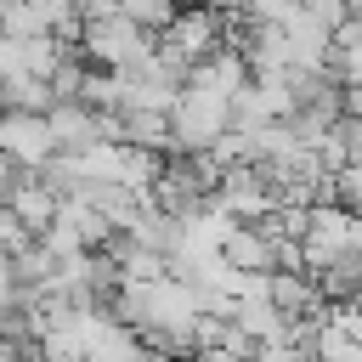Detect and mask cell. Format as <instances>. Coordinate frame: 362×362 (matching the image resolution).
<instances>
[{
	"mask_svg": "<svg viewBox=\"0 0 362 362\" xmlns=\"http://www.w3.org/2000/svg\"><path fill=\"white\" fill-rule=\"evenodd\" d=\"M79 51H85L90 68H141L158 51V34H147L130 17H96V23H85Z\"/></svg>",
	"mask_w": 362,
	"mask_h": 362,
	"instance_id": "6da1fadb",
	"label": "cell"
},
{
	"mask_svg": "<svg viewBox=\"0 0 362 362\" xmlns=\"http://www.w3.org/2000/svg\"><path fill=\"white\" fill-rule=\"evenodd\" d=\"M170 119H175V153L170 158H181V153H215V141L232 130V102L204 96V90H187Z\"/></svg>",
	"mask_w": 362,
	"mask_h": 362,
	"instance_id": "7a4b0ae2",
	"label": "cell"
},
{
	"mask_svg": "<svg viewBox=\"0 0 362 362\" xmlns=\"http://www.w3.org/2000/svg\"><path fill=\"white\" fill-rule=\"evenodd\" d=\"M0 147H6V158L28 164V170H40V175H45V170L57 164V153H62V141H57V130H51L45 113H6Z\"/></svg>",
	"mask_w": 362,
	"mask_h": 362,
	"instance_id": "3957f363",
	"label": "cell"
},
{
	"mask_svg": "<svg viewBox=\"0 0 362 362\" xmlns=\"http://www.w3.org/2000/svg\"><path fill=\"white\" fill-rule=\"evenodd\" d=\"M351 232H356V215H351V209L317 204V209H311V232H305V272H322L328 260L351 255Z\"/></svg>",
	"mask_w": 362,
	"mask_h": 362,
	"instance_id": "277c9868",
	"label": "cell"
},
{
	"mask_svg": "<svg viewBox=\"0 0 362 362\" xmlns=\"http://www.w3.org/2000/svg\"><path fill=\"white\" fill-rule=\"evenodd\" d=\"M68 40L57 34H40V40H0V79L11 74H34V79H51L62 62H68Z\"/></svg>",
	"mask_w": 362,
	"mask_h": 362,
	"instance_id": "5b68a950",
	"label": "cell"
},
{
	"mask_svg": "<svg viewBox=\"0 0 362 362\" xmlns=\"http://www.w3.org/2000/svg\"><path fill=\"white\" fill-rule=\"evenodd\" d=\"M277 255H283V238H272L266 226H249V221H238L221 243V260L238 272H277Z\"/></svg>",
	"mask_w": 362,
	"mask_h": 362,
	"instance_id": "8992f818",
	"label": "cell"
},
{
	"mask_svg": "<svg viewBox=\"0 0 362 362\" xmlns=\"http://www.w3.org/2000/svg\"><path fill=\"white\" fill-rule=\"evenodd\" d=\"M6 209H17L40 238L57 226V215H62V192L45 181V175H28L23 187H6Z\"/></svg>",
	"mask_w": 362,
	"mask_h": 362,
	"instance_id": "52a82bcc",
	"label": "cell"
},
{
	"mask_svg": "<svg viewBox=\"0 0 362 362\" xmlns=\"http://www.w3.org/2000/svg\"><path fill=\"white\" fill-rule=\"evenodd\" d=\"M272 305H277L288 322L322 317V311H328V300H322V288H317L311 272H272Z\"/></svg>",
	"mask_w": 362,
	"mask_h": 362,
	"instance_id": "ba28073f",
	"label": "cell"
},
{
	"mask_svg": "<svg viewBox=\"0 0 362 362\" xmlns=\"http://www.w3.org/2000/svg\"><path fill=\"white\" fill-rule=\"evenodd\" d=\"M45 119H51V130H57L62 153H90V147L102 141V113H96V107H85V102H57Z\"/></svg>",
	"mask_w": 362,
	"mask_h": 362,
	"instance_id": "9c48e42d",
	"label": "cell"
},
{
	"mask_svg": "<svg viewBox=\"0 0 362 362\" xmlns=\"http://www.w3.org/2000/svg\"><path fill=\"white\" fill-rule=\"evenodd\" d=\"M232 317L249 328V339H255V345H283V339H288V328H294L272 300H238V305H232Z\"/></svg>",
	"mask_w": 362,
	"mask_h": 362,
	"instance_id": "30bf717a",
	"label": "cell"
},
{
	"mask_svg": "<svg viewBox=\"0 0 362 362\" xmlns=\"http://www.w3.org/2000/svg\"><path fill=\"white\" fill-rule=\"evenodd\" d=\"M0 96H6V113H51V107H57L51 79H34V74H11V79H0Z\"/></svg>",
	"mask_w": 362,
	"mask_h": 362,
	"instance_id": "8fae6325",
	"label": "cell"
},
{
	"mask_svg": "<svg viewBox=\"0 0 362 362\" xmlns=\"http://www.w3.org/2000/svg\"><path fill=\"white\" fill-rule=\"evenodd\" d=\"M334 204L351 209V215H362V158L345 164V170H334Z\"/></svg>",
	"mask_w": 362,
	"mask_h": 362,
	"instance_id": "7c38bea8",
	"label": "cell"
}]
</instances>
